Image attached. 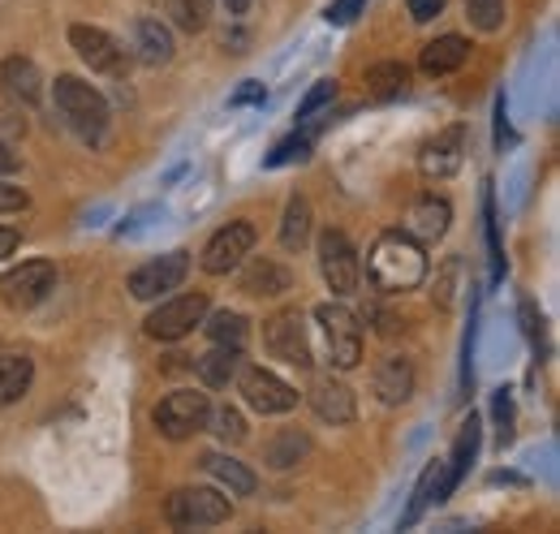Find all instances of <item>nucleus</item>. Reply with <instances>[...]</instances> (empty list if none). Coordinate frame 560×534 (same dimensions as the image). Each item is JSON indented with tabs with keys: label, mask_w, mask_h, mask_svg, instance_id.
Returning a JSON list of instances; mask_svg holds the SVG:
<instances>
[{
	"label": "nucleus",
	"mask_w": 560,
	"mask_h": 534,
	"mask_svg": "<svg viewBox=\"0 0 560 534\" xmlns=\"http://www.w3.org/2000/svg\"><path fill=\"white\" fill-rule=\"evenodd\" d=\"M435 478H440V462H431V466L422 469L419 487H415V500H410V509H406V518H401V526H415L422 518V509L435 500Z\"/></svg>",
	"instance_id": "obj_35"
},
{
	"label": "nucleus",
	"mask_w": 560,
	"mask_h": 534,
	"mask_svg": "<svg viewBox=\"0 0 560 534\" xmlns=\"http://www.w3.org/2000/svg\"><path fill=\"white\" fill-rule=\"evenodd\" d=\"M268 95H264V82H242L233 95H229V104L233 108H246V104H264Z\"/></svg>",
	"instance_id": "obj_39"
},
{
	"label": "nucleus",
	"mask_w": 560,
	"mask_h": 534,
	"mask_svg": "<svg viewBox=\"0 0 560 534\" xmlns=\"http://www.w3.org/2000/svg\"><path fill=\"white\" fill-rule=\"evenodd\" d=\"M224 4H229V13H246L255 0H224Z\"/></svg>",
	"instance_id": "obj_45"
},
{
	"label": "nucleus",
	"mask_w": 560,
	"mask_h": 534,
	"mask_svg": "<svg viewBox=\"0 0 560 534\" xmlns=\"http://www.w3.org/2000/svg\"><path fill=\"white\" fill-rule=\"evenodd\" d=\"M0 91H4L13 104L35 108V104H39V95H44L39 66H35L31 57H9V61H0Z\"/></svg>",
	"instance_id": "obj_17"
},
{
	"label": "nucleus",
	"mask_w": 560,
	"mask_h": 534,
	"mask_svg": "<svg viewBox=\"0 0 560 534\" xmlns=\"http://www.w3.org/2000/svg\"><path fill=\"white\" fill-rule=\"evenodd\" d=\"M311 155V134H293V138H280L277 147H272V155L264 160V169H284V164H302Z\"/></svg>",
	"instance_id": "obj_34"
},
{
	"label": "nucleus",
	"mask_w": 560,
	"mask_h": 534,
	"mask_svg": "<svg viewBox=\"0 0 560 534\" xmlns=\"http://www.w3.org/2000/svg\"><path fill=\"white\" fill-rule=\"evenodd\" d=\"M483 233H488L491 276L500 280V276H504V246H500V224H495V195H491V186L483 190Z\"/></svg>",
	"instance_id": "obj_31"
},
{
	"label": "nucleus",
	"mask_w": 560,
	"mask_h": 534,
	"mask_svg": "<svg viewBox=\"0 0 560 534\" xmlns=\"http://www.w3.org/2000/svg\"><path fill=\"white\" fill-rule=\"evenodd\" d=\"M466 147H470L466 126H448V130H440L427 147H422L419 169L427 173V177H448V173H457V169H462Z\"/></svg>",
	"instance_id": "obj_15"
},
{
	"label": "nucleus",
	"mask_w": 560,
	"mask_h": 534,
	"mask_svg": "<svg viewBox=\"0 0 560 534\" xmlns=\"http://www.w3.org/2000/svg\"><path fill=\"white\" fill-rule=\"evenodd\" d=\"M203 315H208V293H182V298L160 302L147 315L142 333L151 336V340H160V345H173V340L195 333V324H203Z\"/></svg>",
	"instance_id": "obj_6"
},
{
	"label": "nucleus",
	"mask_w": 560,
	"mask_h": 534,
	"mask_svg": "<svg viewBox=\"0 0 560 534\" xmlns=\"http://www.w3.org/2000/svg\"><path fill=\"white\" fill-rule=\"evenodd\" d=\"M18 246H22V233H18V229H9V224H0V259H9Z\"/></svg>",
	"instance_id": "obj_43"
},
{
	"label": "nucleus",
	"mask_w": 560,
	"mask_h": 534,
	"mask_svg": "<svg viewBox=\"0 0 560 534\" xmlns=\"http://www.w3.org/2000/svg\"><path fill=\"white\" fill-rule=\"evenodd\" d=\"M135 53L147 66H168L173 61V35H168V26L160 18H142L135 26Z\"/></svg>",
	"instance_id": "obj_22"
},
{
	"label": "nucleus",
	"mask_w": 560,
	"mask_h": 534,
	"mask_svg": "<svg viewBox=\"0 0 560 534\" xmlns=\"http://www.w3.org/2000/svg\"><path fill=\"white\" fill-rule=\"evenodd\" d=\"M448 220H453V207L440 195H422L415 207H410V220H406V233L415 242H440L448 233Z\"/></svg>",
	"instance_id": "obj_18"
},
{
	"label": "nucleus",
	"mask_w": 560,
	"mask_h": 534,
	"mask_svg": "<svg viewBox=\"0 0 560 534\" xmlns=\"http://www.w3.org/2000/svg\"><path fill=\"white\" fill-rule=\"evenodd\" d=\"M26 190L22 186H0V211H22L26 207Z\"/></svg>",
	"instance_id": "obj_42"
},
{
	"label": "nucleus",
	"mask_w": 560,
	"mask_h": 534,
	"mask_svg": "<svg viewBox=\"0 0 560 534\" xmlns=\"http://www.w3.org/2000/svg\"><path fill=\"white\" fill-rule=\"evenodd\" d=\"M208 427L224 440V444H242L246 440V418L237 414V409H229V405H220V409H211Z\"/></svg>",
	"instance_id": "obj_33"
},
{
	"label": "nucleus",
	"mask_w": 560,
	"mask_h": 534,
	"mask_svg": "<svg viewBox=\"0 0 560 534\" xmlns=\"http://www.w3.org/2000/svg\"><path fill=\"white\" fill-rule=\"evenodd\" d=\"M9 173H18V151H9L0 142V177H9Z\"/></svg>",
	"instance_id": "obj_44"
},
{
	"label": "nucleus",
	"mask_w": 560,
	"mask_h": 534,
	"mask_svg": "<svg viewBox=\"0 0 560 534\" xmlns=\"http://www.w3.org/2000/svg\"><path fill=\"white\" fill-rule=\"evenodd\" d=\"M491 409H495V422H500V444H509L513 440V400H509V388L495 393Z\"/></svg>",
	"instance_id": "obj_37"
},
{
	"label": "nucleus",
	"mask_w": 560,
	"mask_h": 534,
	"mask_svg": "<svg viewBox=\"0 0 560 534\" xmlns=\"http://www.w3.org/2000/svg\"><path fill=\"white\" fill-rule=\"evenodd\" d=\"M406 91H410V66L406 61H380V66L366 69V95L371 100L388 104V100H397Z\"/></svg>",
	"instance_id": "obj_23"
},
{
	"label": "nucleus",
	"mask_w": 560,
	"mask_h": 534,
	"mask_svg": "<svg viewBox=\"0 0 560 534\" xmlns=\"http://www.w3.org/2000/svg\"><path fill=\"white\" fill-rule=\"evenodd\" d=\"M311 242V202L302 195L284 202V216H280V246L284 251H302Z\"/></svg>",
	"instance_id": "obj_27"
},
{
	"label": "nucleus",
	"mask_w": 560,
	"mask_h": 534,
	"mask_svg": "<svg viewBox=\"0 0 560 534\" xmlns=\"http://www.w3.org/2000/svg\"><path fill=\"white\" fill-rule=\"evenodd\" d=\"M242 293H250V298H280V293H289L293 289V271L277 259H255V264L242 271Z\"/></svg>",
	"instance_id": "obj_20"
},
{
	"label": "nucleus",
	"mask_w": 560,
	"mask_h": 534,
	"mask_svg": "<svg viewBox=\"0 0 560 534\" xmlns=\"http://www.w3.org/2000/svg\"><path fill=\"white\" fill-rule=\"evenodd\" d=\"M52 289H57V264L48 259H31L0 276V298L9 311H35Z\"/></svg>",
	"instance_id": "obj_7"
},
{
	"label": "nucleus",
	"mask_w": 560,
	"mask_h": 534,
	"mask_svg": "<svg viewBox=\"0 0 560 534\" xmlns=\"http://www.w3.org/2000/svg\"><path fill=\"white\" fill-rule=\"evenodd\" d=\"M70 44L73 53H78V61L91 66L95 73H126V48L108 31L78 22V26H70Z\"/></svg>",
	"instance_id": "obj_13"
},
{
	"label": "nucleus",
	"mask_w": 560,
	"mask_h": 534,
	"mask_svg": "<svg viewBox=\"0 0 560 534\" xmlns=\"http://www.w3.org/2000/svg\"><path fill=\"white\" fill-rule=\"evenodd\" d=\"M52 100H57V113L66 117V126L86 147H104V138H108V104H104V95L91 82H82L73 73H61L52 82Z\"/></svg>",
	"instance_id": "obj_2"
},
{
	"label": "nucleus",
	"mask_w": 560,
	"mask_h": 534,
	"mask_svg": "<svg viewBox=\"0 0 560 534\" xmlns=\"http://www.w3.org/2000/svg\"><path fill=\"white\" fill-rule=\"evenodd\" d=\"M466 57H470V44L462 35H440V39H431L422 48L419 69L427 78H444V73H457V69L466 66Z\"/></svg>",
	"instance_id": "obj_21"
},
{
	"label": "nucleus",
	"mask_w": 560,
	"mask_h": 534,
	"mask_svg": "<svg viewBox=\"0 0 560 534\" xmlns=\"http://www.w3.org/2000/svg\"><path fill=\"white\" fill-rule=\"evenodd\" d=\"M168 13H173V22L182 26V31H203L211 22V0H168Z\"/></svg>",
	"instance_id": "obj_32"
},
{
	"label": "nucleus",
	"mask_w": 560,
	"mask_h": 534,
	"mask_svg": "<svg viewBox=\"0 0 560 534\" xmlns=\"http://www.w3.org/2000/svg\"><path fill=\"white\" fill-rule=\"evenodd\" d=\"M306 453H311V440H306L302 431H280L277 440L268 444V466L289 469L293 462H302Z\"/></svg>",
	"instance_id": "obj_29"
},
{
	"label": "nucleus",
	"mask_w": 560,
	"mask_h": 534,
	"mask_svg": "<svg viewBox=\"0 0 560 534\" xmlns=\"http://www.w3.org/2000/svg\"><path fill=\"white\" fill-rule=\"evenodd\" d=\"M264 349L280 358L284 367L311 371V340H306V324L298 311H280L264 324Z\"/></svg>",
	"instance_id": "obj_10"
},
{
	"label": "nucleus",
	"mask_w": 560,
	"mask_h": 534,
	"mask_svg": "<svg viewBox=\"0 0 560 534\" xmlns=\"http://www.w3.org/2000/svg\"><path fill=\"white\" fill-rule=\"evenodd\" d=\"M250 251H255V224L233 220V224H224V229L211 237L208 246H203V259H199V267H203L208 276H224V271H233V267L242 264Z\"/></svg>",
	"instance_id": "obj_12"
},
{
	"label": "nucleus",
	"mask_w": 560,
	"mask_h": 534,
	"mask_svg": "<svg viewBox=\"0 0 560 534\" xmlns=\"http://www.w3.org/2000/svg\"><path fill=\"white\" fill-rule=\"evenodd\" d=\"M315 324H319L324 345H328V362L337 371H353L362 362V324H358V315L337 306V302H324V306H315Z\"/></svg>",
	"instance_id": "obj_5"
},
{
	"label": "nucleus",
	"mask_w": 560,
	"mask_h": 534,
	"mask_svg": "<svg viewBox=\"0 0 560 534\" xmlns=\"http://www.w3.org/2000/svg\"><path fill=\"white\" fill-rule=\"evenodd\" d=\"M229 513H233L229 496H220V491H211V487H177V491L168 496V504H164V518H168V526H177V531L220 526V522H229Z\"/></svg>",
	"instance_id": "obj_4"
},
{
	"label": "nucleus",
	"mask_w": 560,
	"mask_h": 534,
	"mask_svg": "<svg viewBox=\"0 0 560 534\" xmlns=\"http://www.w3.org/2000/svg\"><path fill=\"white\" fill-rule=\"evenodd\" d=\"M479 436H483V422L470 414V418L462 422L457 440H453V453L440 462V478H435V500H448V496L457 491V483L466 478V469H470L475 453H479Z\"/></svg>",
	"instance_id": "obj_14"
},
{
	"label": "nucleus",
	"mask_w": 560,
	"mask_h": 534,
	"mask_svg": "<svg viewBox=\"0 0 560 534\" xmlns=\"http://www.w3.org/2000/svg\"><path fill=\"white\" fill-rule=\"evenodd\" d=\"M31 380H35V362L26 353H0V409L26 397Z\"/></svg>",
	"instance_id": "obj_24"
},
{
	"label": "nucleus",
	"mask_w": 560,
	"mask_h": 534,
	"mask_svg": "<svg viewBox=\"0 0 560 534\" xmlns=\"http://www.w3.org/2000/svg\"><path fill=\"white\" fill-rule=\"evenodd\" d=\"M242 362H246V358H242V349L215 345L211 353H203V358H199V367H195V371H199V380H203L208 388H229V384L237 380Z\"/></svg>",
	"instance_id": "obj_25"
},
{
	"label": "nucleus",
	"mask_w": 560,
	"mask_h": 534,
	"mask_svg": "<svg viewBox=\"0 0 560 534\" xmlns=\"http://www.w3.org/2000/svg\"><path fill=\"white\" fill-rule=\"evenodd\" d=\"M203 469L229 487V496H255V487H259V478H255L250 469L242 466V462H233V457H224V453H208V457H203Z\"/></svg>",
	"instance_id": "obj_26"
},
{
	"label": "nucleus",
	"mask_w": 560,
	"mask_h": 534,
	"mask_svg": "<svg viewBox=\"0 0 560 534\" xmlns=\"http://www.w3.org/2000/svg\"><path fill=\"white\" fill-rule=\"evenodd\" d=\"M237 388H242L246 405H250L255 414H264V418L289 414V409L298 405V388L284 384L280 375H272V371H264V367H246V362H242V371H237Z\"/></svg>",
	"instance_id": "obj_9"
},
{
	"label": "nucleus",
	"mask_w": 560,
	"mask_h": 534,
	"mask_svg": "<svg viewBox=\"0 0 560 534\" xmlns=\"http://www.w3.org/2000/svg\"><path fill=\"white\" fill-rule=\"evenodd\" d=\"M306 397H311V409H315L324 422H332V427H346V422H353V414H358L353 393L341 380H332V375H319Z\"/></svg>",
	"instance_id": "obj_16"
},
{
	"label": "nucleus",
	"mask_w": 560,
	"mask_h": 534,
	"mask_svg": "<svg viewBox=\"0 0 560 534\" xmlns=\"http://www.w3.org/2000/svg\"><path fill=\"white\" fill-rule=\"evenodd\" d=\"M211 418V400L208 393H195V388H177L151 409V422L164 440H190L199 431H208Z\"/></svg>",
	"instance_id": "obj_3"
},
{
	"label": "nucleus",
	"mask_w": 560,
	"mask_h": 534,
	"mask_svg": "<svg viewBox=\"0 0 560 534\" xmlns=\"http://www.w3.org/2000/svg\"><path fill=\"white\" fill-rule=\"evenodd\" d=\"M362 9H366V0H332V4L324 9V18H328L332 26H350Z\"/></svg>",
	"instance_id": "obj_38"
},
{
	"label": "nucleus",
	"mask_w": 560,
	"mask_h": 534,
	"mask_svg": "<svg viewBox=\"0 0 560 534\" xmlns=\"http://www.w3.org/2000/svg\"><path fill=\"white\" fill-rule=\"evenodd\" d=\"M190 276V255L186 251H173V255H160L151 264H142L135 276H130V293L139 302H155L173 289H182V280Z\"/></svg>",
	"instance_id": "obj_11"
},
{
	"label": "nucleus",
	"mask_w": 560,
	"mask_h": 534,
	"mask_svg": "<svg viewBox=\"0 0 560 534\" xmlns=\"http://www.w3.org/2000/svg\"><path fill=\"white\" fill-rule=\"evenodd\" d=\"M332 95H337V82L332 78H324V82H315L311 91H306V100L298 104V121H311L324 104H332Z\"/></svg>",
	"instance_id": "obj_36"
},
{
	"label": "nucleus",
	"mask_w": 560,
	"mask_h": 534,
	"mask_svg": "<svg viewBox=\"0 0 560 534\" xmlns=\"http://www.w3.org/2000/svg\"><path fill=\"white\" fill-rule=\"evenodd\" d=\"M444 13V0H410V18L415 22H431Z\"/></svg>",
	"instance_id": "obj_41"
},
{
	"label": "nucleus",
	"mask_w": 560,
	"mask_h": 534,
	"mask_svg": "<svg viewBox=\"0 0 560 534\" xmlns=\"http://www.w3.org/2000/svg\"><path fill=\"white\" fill-rule=\"evenodd\" d=\"M375 397L384 400V405H406V400L415 397V367H410V358H384L380 367H375Z\"/></svg>",
	"instance_id": "obj_19"
},
{
	"label": "nucleus",
	"mask_w": 560,
	"mask_h": 534,
	"mask_svg": "<svg viewBox=\"0 0 560 534\" xmlns=\"http://www.w3.org/2000/svg\"><path fill=\"white\" fill-rule=\"evenodd\" d=\"M203 320H208V315H203ZM203 328H208L211 345H229V349H242V345H246V320H242L237 311H215Z\"/></svg>",
	"instance_id": "obj_28"
},
{
	"label": "nucleus",
	"mask_w": 560,
	"mask_h": 534,
	"mask_svg": "<svg viewBox=\"0 0 560 534\" xmlns=\"http://www.w3.org/2000/svg\"><path fill=\"white\" fill-rule=\"evenodd\" d=\"M522 320H526V333L535 340V349H544V315L535 311V302H522Z\"/></svg>",
	"instance_id": "obj_40"
},
{
	"label": "nucleus",
	"mask_w": 560,
	"mask_h": 534,
	"mask_svg": "<svg viewBox=\"0 0 560 534\" xmlns=\"http://www.w3.org/2000/svg\"><path fill=\"white\" fill-rule=\"evenodd\" d=\"M319 271H324V280H328L332 298L358 293V285H362V259H358L353 242L341 229H328V233L319 237Z\"/></svg>",
	"instance_id": "obj_8"
},
{
	"label": "nucleus",
	"mask_w": 560,
	"mask_h": 534,
	"mask_svg": "<svg viewBox=\"0 0 560 534\" xmlns=\"http://www.w3.org/2000/svg\"><path fill=\"white\" fill-rule=\"evenodd\" d=\"M366 276L375 280L380 293H410V289H419L422 276H427L422 242H415L401 229L380 233L375 246H371V255H366Z\"/></svg>",
	"instance_id": "obj_1"
},
{
	"label": "nucleus",
	"mask_w": 560,
	"mask_h": 534,
	"mask_svg": "<svg viewBox=\"0 0 560 534\" xmlns=\"http://www.w3.org/2000/svg\"><path fill=\"white\" fill-rule=\"evenodd\" d=\"M466 18H470V26H475V31L495 35V31L504 26L509 9H504V0H466Z\"/></svg>",
	"instance_id": "obj_30"
}]
</instances>
